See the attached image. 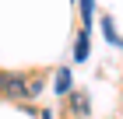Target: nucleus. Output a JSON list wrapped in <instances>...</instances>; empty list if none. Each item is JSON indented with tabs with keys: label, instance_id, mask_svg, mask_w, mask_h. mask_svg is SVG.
Instances as JSON below:
<instances>
[{
	"label": "nucleus",
	"instance_id": "obj_1",
	"mask_svg": "<svg viewBox=\"0 0 123 119\" xmlns=\"http://www.w3.org/2000/svg\"><path fill=\"white\" fill-rule=\"evenodd\" d=\"M0 91L11 95V98H25L28 88H25V77L21 74H7V77H0Z\"/></svg>",
	"mask_w": 123,
	"mask_h": 119
},
{
	"label": "nucleus",
	"instance_id": "obj_2",
	"mask_svg": "<svg viewBox=\"0 0 123 119\" xmlns=\"http://www.w3.org/2000/svg\"><path fill=\"white\" fill-rule=\"evenodd\" d=\"M70 88H74V81H70V70H56V91H60V95H67Z\"/></svg>",
	"mask_w": 123,
	"mask_h": 119
},
{
	"label": "nucleus",
	"instance_id": "obj_3",
	"mask_svg": "<svg viewBox=\"0 0 123 119\" xmlns=\"http://www.w3.org/2000/svg\"><path fill=\"white\" fill-rule=\"evenodd\" d=\"M74 56H77V60H85V56H88V32H81V35H77V46H74Z\"/></svg>",
	"mask_w": 123,
	"mask_h": 119
},
{
	"label": "nucleus",
	"instance_id": "obj_4",
	"mask_svg": "<svg viewBox=\"0 0 123 119\" xmlns=\"http://www.w3.org/2000/svg\"><path fill=\"white\" fill-rule=\"evenodd\" d=\"M74 112L77 116H88V95H81V91L74 95Z\"/></svg>",
	"mask_w": 123,
	"mask_h": 119
},
{
	"label": "nucleus",
	"instance_id": "obj_5",
	"mask_svg": "<svg viewBox=\"0 0 123 119\" xmlns=\"http://www.w3.org/2000/svg\"><path fill=\"white\" fill-rule=\"evenodd\" d=\"M81 14H85V21H92V0H81Z\"/></svg>",
	"mask_w": 123,
	"mask_h": 119
}]
</instances>
